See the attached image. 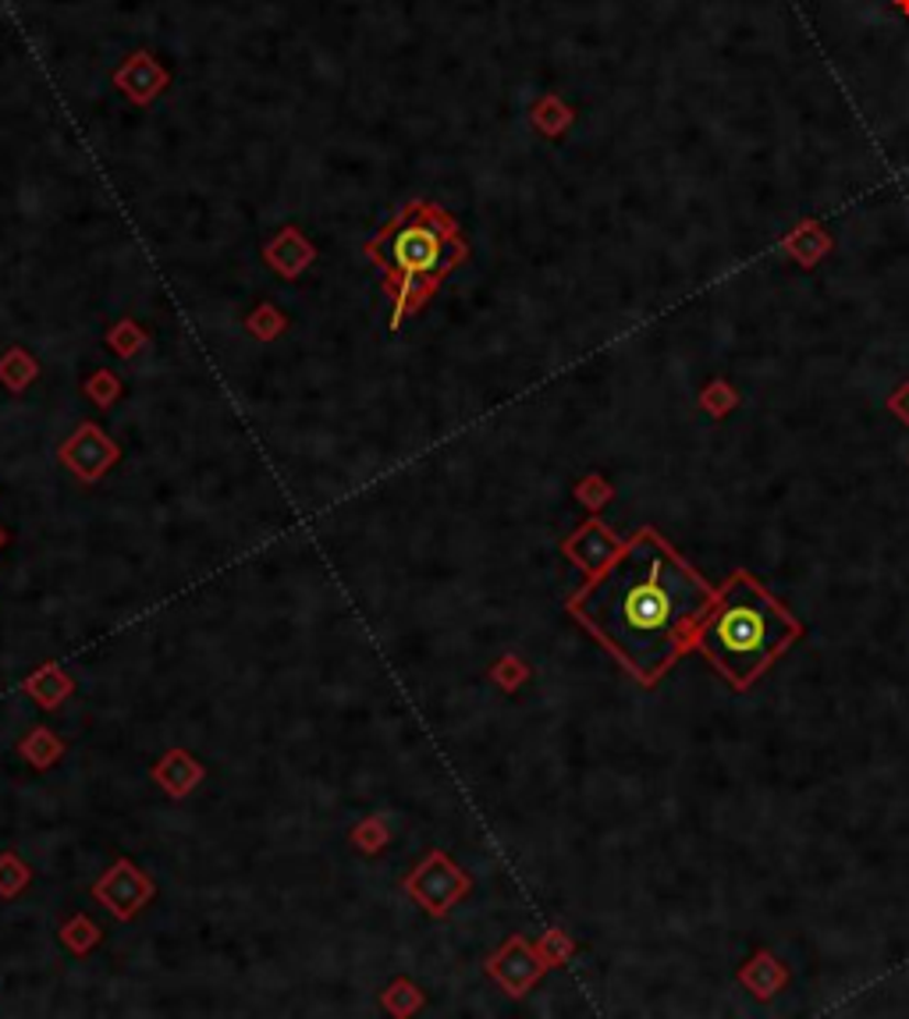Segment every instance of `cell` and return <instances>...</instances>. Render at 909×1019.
I'll return each instance as SVG.
<instances>
[{"label":"cell","instance_id":"1","mask_svg":"<svg viewBox=\"0 0 909 1019\" xmlns=\"http://www.w3.org/2000/svg\"><path fill=\"white\" fill-rule=\"evenodd\" d=\"M714 600L718 586L665 533L643 527L568 600V611L640 686H654L692 651V632Z\"/></svg>","mask_w":909,"mask_h":1019},{"label":"cell","instance_id":"13","mask_svg":"<svg viewBox=\"0 0 909 1019\" xmlns=\"http://www.w3.org/2000/svg\"><path fill=\"white\" fill-rule=\"evenodd\" d=\"M4 540H8V536H4V530H0V547H4Z\"/></svg>","mask_w":909,"mask_h":1019},{"label":"cell","instance_id":"12","mask_svg":"<svg viewBox=\"0 0 909 1019\" xmlns=\"http://www.w3.org/2000/svg\"><path fill=\"white\" fill-rule=\"evenodd\" d=\"M891 4H896V8H899L902 14H909V0H891Z\"/></svg>","mask_w":909,"mask_h":1019},{"label":"cell","instance_id":"10","mask_svg":"<svg viewBox=\"0 0 909 1019\" xmlns=\"http://www.w3.org/2000/svg\"><path fill=\"white\" fill-rule=\"evenodd\" d=\"M888 412H896L899 420L909 427V380H906V384H899V388L888 395Z\"/></svg>","mask_w":909,"mask_h":1019},{"label":"cell","instance_id":"8","mask_svg":"<svg viewBox=\"0 0 909 1019\" xmlns=\"http://www.w3.org/2000/svg\"><path fill=\"white\" fill-rule=\"evenodd\" d=\"M533 125L541 129L544 135H562L568 125H573V111L558 100V97H544L541 103L533 107Z\"/></svg>","mask_w":909,"mask_h":1019},{"label":"cell","instance_id":"11","mask_svg":"<svg viewBox=\"0 0 909 1019\" xmlns=\"http://www.w3.org/2000/svg\"><path fill=\"white\" fill-rule=\"evenodd\" d=\"M579 498L597 508V505H605V501L611 498V487H608L605 480H587V487L579 490Z\"/></svg>","mask_w":909,"mask_h":1019},{"label":"cell","instance_id":"7","mask_svg":"<svg viewBox=\"0 0 909 1019\" xmlns=\"http://www.w3.org/2000/svg\"><path fill=\"white\" fill-rule=\"evenodd\" d=\"M118 82H121V89L129 92L132 100H149L153 92H160V86H164V71L153 65L149 60V54H135L125 68L118 71Z\"/></svg>","mask_w":909,"mask_h":1019},{"label":"cell","instance_id":"6","mask_svg":"<svg viewBox=\"0 0 909 1019\" xmlns=\"http://www.w3.org/2000/svg\"><path fill=\"white\" fill-rule=\"evenodd\" d=\"M739 984H743L753 998L767 1001V998H775L785 984H789V970H785L772 952L761 949V952H753V960L743 970H739Z\"/></svg>","mask_w":909,"mask_h":1019},{"label":"cell","instance_id":"2","mask_svg":"<svg viewBox=\"0 0 909 1019\" xmlns=\"http://www.w3.org/2000/svg\"><path fill=\"white\" fill-rule=\"evenodd\" d=\"M803 636V622L750 573H732L692 632V651L732 689L746 693Z\"/></svg>","mask_w":909,"mask_h":1019},{"label":"cell","instance_id":"3","mask_svg":"<svg viewBox=\"0 0 909 1019\" xmlns=\"http://www.w3.org/2000/svg\"><path fill=\"white\" fill-rule=\"evenodd\" d=\"M377 256L384 274L391 277V288L398 291V313H406L415 285L437 281L452 264L462 259V245L452 242V228H441V221L430 210H415L406 221L391 224L388 235H380Z\"/></svg>","mask_w":909,"mask_h":1019},{"label":"cell","instance_id":"9","mask_svg":"<svg viewBox=\"0 0 909 1019\" xmlns=\"http://www.w3.org/2000/svg\"><path fill=\"white\" fill-rule=\"evenodd\" d=\"M700 406H703V412H711L714 420H721V416H729L732 409H739V391L732 388L729 380H711L707 388L700 391Z\"/></svg>","mask_w":909,"mask_h":1019},{"label":"cell","instance_id":"5","mask_svg":"<svg viewBox=\"0 0 909 1019\" xmlns=\"http://www.w3.org/2000/svg\"><path fill=\"white\" fill-rule=\"evenodd\" d=\"M619 547H622V540L614 536L611 530H605L600 522H587L576 536H573V544H568V551H573V558L587 568V573L594 576V573H600L614 554H619Z\"/></svg>","mask_w":909,"mask_h":1019},{"label":"cell","instance_id":"4","mask_svg":"<svg viewBox=\"0 0 909 1019\" xmlns=\"http://www.w3.org/2000/svg\"><path fill=\"white\" fill-rule=\"evenodd\" d=\"M835 250V242H831L828 228L821 221H799L789 235L781 239V253L792 259L799 267H818L821 259Z\"/></svg>","mask_w":909,"mask_h":1019}]
</instances>
